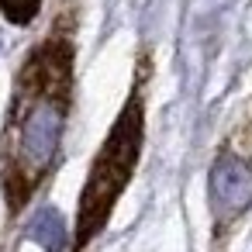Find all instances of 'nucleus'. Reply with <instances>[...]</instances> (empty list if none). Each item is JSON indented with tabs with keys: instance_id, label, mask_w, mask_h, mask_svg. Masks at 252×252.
<instances>
[{
	"instance_id": "nucleus-1",
	"label": "nucleus",
	"mask_w": 252,
	"mask_h": 252,
	"mask_svg": "<svg viewBox=\"0 0 252 252\" xmlns=\"http://www.w3.org/2000/svg\"><path fill=\"white\" fill-rule=\"evenodd\" d=\"M76 94V38L66 11L25 56L0 128V193L14 224L52 176Z\"/></svg>"
},
{
	"instance_id": "nucleus-3",
	"label": "nucleus",
	"mask_w": 252,
	"mask_h": 252,
	"mask_svg": "<svg viewBox=\"0 0 252 252\" xmlns=\"http://www.w3.org/2000/svg\"><path fill=\"white\" fill-rule=\"evenodd\" d=\"M42 11V0H0V14H4L11 25L28 28Z\"/></svg>"
},
{
	"instance_id": "nucleus-2",
	"label": "nucleus",
	"mask_w": 252,
	"mask_h": 252,
	"mask_svg": "<svg viewBox=\"0 0 252 252\" xmlns=\"http://www.w3.org/2000/svg\"><path fill=\"white\" fill-rule=\"evenodd\" d=\"M149 76H152V56L142 52L135 76H131V90L114 118V125L107 128L104 142L97 145L80 200H76V218H73V242L69 252H90V245L107 231L118 200L125 197L128 183L135 180V169L142 162V149H145V100H149Z\"/></svg>"
}]
</instances>
